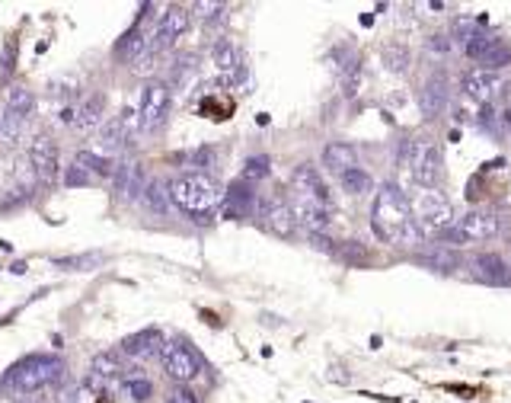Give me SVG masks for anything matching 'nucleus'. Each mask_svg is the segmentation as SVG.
Returning <instances> with one entry per match:
<instances>
[{"label": "nucleus", "instance_id": "2eb2a0df", "mask_svg": "<svg viewBox=\"0 0 511 403\" xmlns=\"http://www.w3.org/2000/svg\"><path fill=\"white\" fill-rule=\"evenodd\" d=\"M259 218H263V224L272 230L275 237H282V240H291L297 230V221H294V211H291L288 202L282 199H265L259 202Z\"/></svg>", "mask_w": 511, "mask_h": 403}, {"label": "nucleus", "instance_id": "de8ad7c7", "mask_svg": "<svg viewBox=\"0 0 511 403\" xmlns=\"http://www.w3.org/2000/svg\"><path fill=\"white\" fill-rule=\"evenodd\" d=\"M26 269H29V266L20 259V263H13V269H10V272H13V275H23V272H26Z\"/></svg>", "mask_w": 511, "mask_h": 403}, {"label": "nucleus", "instance_id": "e433bc0d", "mask_svg": "<svg viewBox=\"0 0 511 403\" xmlns=\"http://www.w3.org/2000/svg\"><path fill=\"white\" fill-rule=\"evenodd\" d=\"M122 390L132 397L134 403H144V400H151V397H153V384L147 381V378H141V375L122 378Z\"/></svg>", "mask_w": 511, "mask_h": 403}, {"label": "nucleus", "instance_id": "6ab92c4d", "mask_svg": "<svg viewBox=\"0 0 511 403\" xmlns=\"http://www.w3.org/2000/svg\"><path fill=\"white\" fill-rule=\"evenodd\" d=\"M470 269H473V278H479L486 285H511V266L492 250L477 253L470 259Z\"/></svg>", "mask_w": 511, "mask_h": 403}, {"label": "nucleus", "instance_id": "72a5a7b5", "mask_svg": "<svg viewBox=\"0 0 511 403\" xmlns=\"http://www.w3.org/2000/svg\"><path fill=\"white\" fill-rule=\"evenodd\" d=\"M103 253H80V256H58L51 259V263L58 266V269H74V272H90L96 269L99 263H103Z\"/></svg>", "mask_w": 511, "mask_h": 403}, {"label": "nucleus", "instance_id": "7c9ffc66", "mask_svg": "<svg viewBox=\"0 0 511 403\" xmlns=\"http://www.w3.org/2000/svg\"><path fill=\"white\" fill-rule=\"evenodd\" d=\"M502 39H498V32H489V29H477V32L463 42V51L473 58V61H479V58L486 55V51L492 49V45H498Z\"/></svg>", "mask_w": 511, "mask_h": 403}, {"label": "nucleus", "instance_id": "ea45409f", "mask_svg": "<svg viewBox=\"0 0 511 403\" xmlns=\"http://www.w3.org/2000/svg\"><path fill=\"white\" fill-rule=\"evenodd\" d=\"M230 112H234V103H217L215 93H208L201 99V116H208V118H227Z\"/></svg>", "mask_w": 511, "mask_h": 403}, {"label": "nucleus", "instance_id": "c03bdc74", "mask_svg": "<svg viewBox=\"0 0 511 403\" xmlns=\"http://www.w3.org/2000/svg\"><path fill=\"white\" fill-rule=\"evenodd\" d=\"M166 403H198V394H195L192 388H186V384H176V388L166 394Z\"/></svg>", "mask_w": 511, "mask_h": 403}, {"label": "nucleus", "instance_id": "6e6552de", "mask_svg": "<svg viewBox=\"0 0 511 403\" xmlns=\"http://www.w3.org/2000/svg\"><path fill=\"white\" fill-rule=\"evenodd\" d=\"M138 128V109H134L132 103H125L122 109H118V116L106 118L103 125H99V135H96V151L106 154V157H112V154L118 151V147L128 144V135Z\"/></svg>", "mask_w": 511, "mask_h": 403}, {"label": "nucleus", "instance_id": "f257e3e1", "mask_svg": "<svg viewBox=\"0 0 511 403\" xmlns=\"http://www.w3.org/2000/svg\"><path fill=\"white\" fill-rule=\"evenodd\" d=\"M371 228L390 247H422V224L412 218V209L396 182H384L374 192Z\"/></svg>", "mask_w": 511, "mask_h": 403}, {"label": "nucleus", "instance_id": "c9c22d12", "mask_svg": "<svg viewBox=\"0 0 511 403\" xmlns=\"http://www.w3.org/2000/svg\"><path fill=\"white\" fill-rule=\"evenodd\" d=\"M479 64H483V70H492V74H498L502 68H508V64H511V45L508 42L492 45V49L486 51L483 58H479Z\"/></svg>", "mask_w": 511, "mask_h": 403}, {"label": "nucleus", "instance_id": "aec40b11", "mask_svg": "<svg viewBox=\"0 0 511 403\" xmlns=\"http://www.w3.org/2000/svg\"><path fill=\"white\" fill-rule=\"evenodd\" d=\"M291 211H294L297 228H304L310 237L329 230V205H320V202H310V199H294Z\"/></svg>", "mask_w": 511, "mask_h": 403}, {"label": "nucleus", "instance_id": "f8f14e48", "mask_svg": "<svg viewBox=\"0 0 511 403\" xmlns=\"http://www.w3.org/2000/svg\"><path fill=\"white\" fill-rule=\"evenodd\" d=\"M112 180H115L118 199L138 202L141 195H144V189H147V182H151V176H147V167L141 163V160H128V163H118Z\"/></svg>", "mask_w": 511, "mask_h": 403}, {"label": "nucleus", "instance_id": "58836bf2", "mask_svg": "<svg viewBox=\"0 0 511 403\" xmlns=\"http://www.w3.org/2000/svg\"><path fill=\"white\" fill-rule=\"evenodd\" d=\"M93 182L96 180H93L83 167H77V163H70V167L64 170V186L68 189H87V186H93Z\"/></svg>", "mask_w": 511, "mask_h": 403}, {"label": "nucleus", "instance_id": "20e7f679", "mask_svg": "<svg viewBox=\"0 0 511 403\" xmlns=\"http://www.w3.org/2000/svg\"><path fill=\"white\" fill-rule=\"evenodd\" d=\"M502 228H505V218L498 211L473 209L467 215L454 218V224L438 234V244L448 247V250H457V247L477 244V240H492V237L502 234Z\"/></svg>", "mask_w": 511, "mask_h": 403}, {"label": "nucleus", "instance_id": "4be33fe9", "mask_svg": "<svg viewBox=\"0 0 511 403\" xmlns=\"http://www.w3.org/2000/svg\"><path fill=\"white\" fill-rule=\"evenodd\" d=\"M103 116H106V97H99V93H93V97L80 99L74 109V132H93V128L103 125Z\"/></svg>", "mask_w": 511, "mask_h": 403}, {"label": "nucleus", "instance_id": "39448f33", "mask_svg": "<svg viewBox=\"0 0 511 403\" xmlns=\"http://www.w3.org/2000/svg\"><path fill=\"white\" fill-rule=\"evenodd\" d=\"M403 157L409 163V173H412L415 186L435 189V182L441 180V147H438V141L431 135L412 138L403 147Z\"/></svg>", "mask_w": 511, "mask_h": 403}, {"label": "nucleus", "instance_id": "bb28decb", "mask_svg": "<svg viewBox=\"0 0 511 403\" xmlns=\"http://www.w3.org/2000/svg\"><path fill=\"white\" fill-rule=\"evenodd\" d=\"M122 352H99L90 365V375L93 378H103V381H122Z\"/></svg>", "mask_w": 511, "mask_h": 403}, {"label": "nucleus", "instance_id": "f704fd0d", "mask_svg": "<svg viewBox=\"0 0 511 403\" xmlns=\"http://www.w3.org/2000/svg\"><path fill=\"white\" fill-rule=\"evenodd\" d=\"M380 58H384L387 70H393V74H406V70H409V49H406V45H396V42L384 45Z\"/></svg>", "mask_w": 511, "mask_h": 403}, {"label": "nucleus", "instance_id": "49530a36", "mask_svg": "<svg viewBox=\"0 0 511 403\" xmlns=\"http://www.w3.org/2000/svg\"><path fill=\"white\" fill-rule=\"evenodd\" d=\"M310 244H313V250L336 253V247H332V244H336V240H329V237H326V234H313V237H310Z\"/></svg>", "mask_w": 511, "mask_h": 403}, {"label": "nucleus", "instance_id": "9d476101", "mask_svg": "<svg viewBox=\"0 0 511 403\" xmlns=\"http://www.w3.org/2000/svg\"><path fill=\"white\" fill-rule=\"evenodd\" d=\"M29 163H32L35 176H39V186H55L58 176H61V160H58V147L49 135H35L32 144L26 151Z\"/></svg>", "mask_w": 511, "mask_h": 403}, {"label": "nucleus", "instance_id": "f03ea898", "mask_svg": "<svg viewBox=\"0 0 511 403\" xmlns=\"http://www.w3.org/2000/svg\"><path fill=\"white\" fill-rule=\"evenodd\" d=\"M166 199H170V209L205 224L215 221L217 209L224 205V186L208 173H182L166 182Z\"/></svg>", "mask_w": 511, "mask_h": 403}, {"label": "nucleus", "instance_id": "412c9836", "mask_svg": "<svg viewBox=\"0 0 511 403\" xmlns=\"http://www.w3.org/2000/svg\"><path fill=\"white\" fill-rule=\"evenodd\" d=\"M211 64L217 68L221 80H227V77H234L246 61H243V51L236 49L234 39L221 35V39H215V42H211Z\"/></svg>", "mask_w": 511, "mask_h": 403}, {"label": "nucleus", "instance_id": "9b49d317", "mask_svg": "<svg viewBox=\"0 0 511 403\" xmlns=\"http://www.w3.org/2000/svg\"><path fill=\"white\" fill-rule=\"evenodd\" d=\"M291 189L297 192V199H310V202H320V205H329L326 180L320 176V170L313 163H297L291 170Z\"/></svg>", "mask_w": 511, "mask_h": 403}, {"label": "nucleus", "instance_id": "b1692460", "mask_svg": "<svg viewBox=\"0 0 511 403\" xmlns=\"http://www.w3.org/2000/svg\"><path fill=\"white\" fill-rule=\"evenodd\" d=\"M74 163L87 170L93 180H112V176H115V167H118L112 157H106V154H99V151H90V147L77 151L74 154Z\"/></svg>", "mask_w": 511, "mask_h": 403}, {"label": "nucleus", "instance_id": "a18cd8bd", "mask_svg": "<svg viewBox=\"0 0 511 403\" xmlns=\"http://www.w3.org/2000/svg\"><path fill=\"white\" fill-rule=\"evenodd\" d=\"M429 49L438 51V55H450V51H454V39L444 35V32H438V35H431L429 39Z\"/></svg>", "mask_w": 511, "mask_h": 403}, {"label": "nucleus", "instance_id": "c756f323", "mask_svg": "<svg viewBox=\"0 0 511 403\" xmlns=\"http://www.w3.org/2000/svg\"><path fill=\"white\" fill-rule=\"evenodd\" d=\"M141 202H144V209L151 211V215L163 218L166 211H170V199H166V186L160 180H151L144 189V195H141Z\"/></svg>", "mask_w": 511, "mask_h": 403}, {"label": "nucleus", "instance_id": "473e14b6", "mask_svg": "<svg viewBox=\"0 0 511 403\" xmlns=\"http://www.w3.org/2000/svg\"><path fill=\"white\" fill-rule=\"evenodd\" d=\"M16 61H20V42H16V35H7V42L0 49V84H7L16 74Z\"/></svg>", "mask_w": 511, "mask_h": 403}, {"label": "nucleus", "instance_id": "09e8293b", "mask_svg": "<svg viewBox=\"0 0 511 403\" xmlns=\"http://www.w3.org/2000/svg\"><path fill=\"white\" fill-rule=\"evenodd\" d=\"M361 26H374V13H365V16H361Z\"/></svg>", "mask_w": 511, "mask_h": 403}, {"label": "nucleus", "instance_id": "c85d7f7f", "mask_svg": "<svg viewBox=\"0 0 511 403\" xmlns=\"http://www.w3.org/2000/svg\"><path fill=\"white\" fill-rule=\"evenodd\" d=\"M269 173H272V157H269V154H253V157L243 160L240 180L249 182V186H255V182H263Z\"/></svg>", "mask_w": 511, "mask_h": 403}, {"label": "nucleus", "instance_id": "4c0bfd02", "mask_svg": "<svg viewBox=\"0 0 511 403\" xmlns=\"http://www.w3.org/2000/svg\"><path fill=\"white\" fill-rule=\"evenodd\" d=\"M477 125L498 138V135H505V112L492 109V106H483V112L477 116Z\"/></svg>", "mask_w": 511, "mask_h": 403}, {"label": "nucleus", "instance_id": "1a4fd4ad", "mask_svg": "<svg viewBox=\"0 0 511 403\" xmlns=\"http://www.w3.org/2000/svg\"><path fill=\"white\" fill-rule=\"evenodd\" d=\"M189 26H192V7H179V4H173V7H166V13L160 16L157 39H153L151 55L141 58V61H151V58L163 55L166 49H173V45L179 42L182 35L189 32Z\"/></svg>", "mask_w": 511, "mask_h": 403}, {"label": "nucleus", "instance_id": "a878e982", "mask_svg": "<svg viewBox=\"0 0 511 403\" xmlns=\"http://www.w3.org/2000/svg\"><path fill=\"white\" fill-rule=\"evenodd\" d=\"M4 109H10L13 116H20V118H32V112H35V97H32V90L29 87H23V84H13V87H7V99H4Z\"/></svg>", "mask_w": 511, "mask_h": 403}, {"label": "nucleus", "instance_id": "0eeeda50", "mask_svg": "<svg viewBox=\"0 0 511 403\" xmlns=\"http://www.w3.org/2000/svg\"><path fill=\"white\" fill-rule=\"evenodd\" d=\"M160 365H163V371L173 378V381L189 384L192 378L201 375V368H205V359H201V355L195 352V349L189 346L186 340H170L163 346V352H160Z\"/></svg>", "mask_w": 511, "mask_h": 403}, {"label": "nucleus", "instance_id": "423d86ee", "mask_svg": "<svg viewBox=\"0 0 511 403\" xmlns=\"http://www.w3.org/2000/svg\"><path fill=\"white\" fill-rule=\"evenodd\" d=\"M170 103H173V93L166 80H147L144 90H141V106H138V128L144 135H153L166 125L170 118Z\"/></svg>", "mask_w": 511, "mask_h": 403}, {"label": "nucleus", "instance_id": "dca6fc26", "mask_svg": "<svg viewBox=\"0 0 511 403\" xmlns=\"http://www.w3.org/2000/svg\"><path fill=\"white\" fill-rule=\"evenodd\" d=\"M460 90H463V97L473 99V103L489 106L492 99L498 97V90H502V80H498V74H492V70L477 68V70H467V74H463Z\"/></svg>", "mask_w": 511, "mask_h": 403}, {"label": "nucleus", "instance_id": "ddd939ff", "mask_svg": "<svg viewBox=\"0 0 511 403\" xmlns=\"http://www.w3.org/2000/svg\"><path fill=\"white\" fill-rule=\"evenodd\" d=\"M224 218H234V221H243V218L255 215V209H259V195H255V189L249 186V182L243 180H234L227 189H224Z\"/></svg>", "mask_w": 511, "mask_h": 403}, {"label": "nucleus", "instance_id": "393cba45", "mask_svg": "<svg viewBox=\"0 0 511 403\" xmlns=\"http://www.w3.org/2000/svg\"><path fill=\"white\" fill-rule=\"evenodd\" d=\"M415 263L425 266V269H435V272H454L457 266H460V256L441 244H431L429 250H422L419 256H415Z\"/></svg>", "mask_w": 511, "mask_h": 403}, {"label": "nucleus", "instance_id": "79ce46f5", "mask_svg": "<svg viewBox=\"0 0 511 403\" xmlns=\"http://www.w3.org/2000/svg\"><path fill=\"white\" fill-rule=\"evenodd\" d=\"M192 10L205 23H217V20H224V13H227V4H195Z\"/></svg>", "mask_w": 511, "mask_h": 403}, {"label": "nucleus", "instance_id": "5701e85b", "mask_svg": "<svg viewBox=\"0 0 511 403\" xmlns=\"http://www.w3.org/2000/svg\"><path fill=\"white\" fill-rule=\"evenodd\" d=\"M323 167L329 170V173H346V170L358 167V154H355L352 144H346V141H329V144L323 147Z\"/></svg>", "mask_w": 511, "mask_h": 403}, {"label": "nucleus", "instance_id": "7ed1b4c3", "mask_svg": "<svg viewBox=\"0 0 511 403\" xmlns=\"http://www.w3.org/2000/svg\"><path fill=\"white\" fill-rule=\"evenodd\" d=\"M64 378V361L49 352H32L26 359L13 361L4 375H0V390H13V394H32V390L51 388Z\"/></svg>", "mask_w": 511, "mask_h": 403}, {"label": "nucleus", "instance_id": "f3484780", "mask_svg": "<svg viewBox=\"0 0 511 403\" xmlns=\"http://www.w3.org/2000/svg\"><path fill=\"white\" fill-rule=\"evenodd\" d=\"M448 109V77L438 70V74H431L425 84L419 87V112L422 118H438L441 112Z\"/></svg>", "mask_w": 511, "mask_h": 403}, {"label": "nucleus", "instance_id": "4468645a", "mask_svg": "<svg viewBox=\"0 0 511 403\" xmlns=\"http://www.w3.org/2000/svg\"><path fill=\"white\" fill-rule=\"evenodd\" d=\"M419 215H422V224L431 230H448L450 224H454V209H450L448 195L435 192V189H429V192H422L419 199Z\"/></svg>", "mask_w": 511, "mask_h": 403}, {"label": "nucleus", "instance_id": "a19ab883", "mask_svg": "<svg viewBox=\"0 0 511 403\" xmlns=\"http://www.w3.org/2000/svg\"><path fill=\"white\" fill-rule=\"evenodd\" d=\"M477 29H479V20H473V16H457L454 26H450V39H463L467 42Z\"/></svg>", "mask_w": 511, "mask_h": 403}, {"label": "nucleus", "instance_id": "37998d69", "mask_svg": "<svg viewBox=\"0 0 511 403\" xmlns=\"http://www.w3.org/2000/svg\"><path fill=\"white\" fill-rule=\"evenodd\" d=\"M189 163H192V167H198V170L215 167V147H208V144L195 147V151L189 154Z\"/></svg>", "mask_w": 511, "mask_h": 403}, {"label": "nucleus", "instance_id": "2f4dec72", "mask_svg": "<svg viewBox=\"0 0 511 403\" xmlns=\"http://www.w3.org/2000/svg\"><path fill=\"white\" fill-rule=\"evenodd\" d=\"M336 256L342 259L346 266H355V269H365V266H371V253H367V247L358 244V240H346L342 247H336Z\"/></svg>", "mask_w": 511, "mask_h": 403}, {"label": "nucleus", "instance_id": "cd10ccee", "mask_svg": "<svg viewBox=\"0 0 511 403\" xmlns=\"http://www.w3.org/2000/svg\"><path fill=\"white\" fill-rule=\"evenodd\" d=\"M339 182H342V189H346L348 195H371L374 192V176L361 167L346 170V173L339 176Z\"/></svg>", "mask_w": 511, "mask_h": 403}, {"label": "nucleus", "instance_id": "a211bd4d", "mask_svg": "<svg viewBox=\"0 0 511 403\" xmlns=\"http://www.w3.org/2000/svg\"><path fill=\"white\" fill-rule=\"evenodd\" d=\"M163 333H160L157 327H147L141 330V333H132L128 340L122 342V349L118 352L128 355V359L134 361H147V359H160V352H163Z\"/></svg>", "mask_w": 511, "mask_h": 403}, {"label": "nucleus", "instance_id": "8fccbe9b", "mask_svg": "<svg viewBox=\"0 0 511 403\" xmlns=\"http://www.w3.org/2000/svg\"><path fill=\"white\" fill-rule=\"evenodd\" d=\"M505 132H511V109H505Z\"/></svg>", "mask_w": 511, "mask_h": 403}]
</instances>
